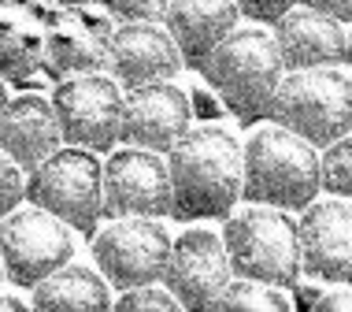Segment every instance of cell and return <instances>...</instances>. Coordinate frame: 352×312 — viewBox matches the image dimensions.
Here are the masks:
<instances>
[{
	"instance_id": "6da1fadb",
	"label": "cell",
	"mask_w": 352,
	"mask_h": 312,
	"mask_svg": "<svg viewBox=\"0 0 352 312\" xmlns=\"http://www.w3.org/2000/svg\"><path fill=\"white\" fill-rule=\"evenodd\" d=\"M170 216L226 220L245 194V145L226 127H189L167 153Z\"/></svg>"
},
{
	"instance_id": "7a4b0ae2",
	"label": "cell",
	"mask_w": 352,
	"mask_h": 312,
	"mask_svg": "<svg viewBox=\"0 0 352 312\" xmlns=\"http://www.w3.org/2000/svg\"><path fill=\"white\" fill-rule=\"evenodd\" d=\"M204 79L226 112L252 123L271 116L274 93L285 74V60L267 26H237L204 60Z\"/></svg>"
},
{
	"instance_id": "3957f363",
	"label": "cell",
	"mask_w": 352,
	"mask_h": 312,
	"mask_svg": "<svg viewBox=\"0 0 352 312\" xmlns=\"http://www.w3.org/2000/svg\"><path fill=\"white\" fill-rule=\"evenodd\" d=\"M319 149L282 123L252 130L245 141V194L249 205L304 212L319 197Z\"/></svg>"
},
{
	"instance_id": "277c9868",
	"label": "cell",
	"mask_w": 352,
	"mask_h": 312,
	"mask_svg": "<svg viewBox=\"0 0 352 312\" xmlns=\"http://www.w3.org/2000/svg\"><path fill=\"white\" fill-rule=\"evenodd\" d=\"M223 242L234 275L260 279L274 287H293L300 271V234L285 208L245 205L223 223Z\"/></svg>"
},
{
	"instance_id": "5b68a950",
	"label": "cell",
	"mask_w": 352,
	"mask_h": 312,
	"mask_svg": "<svg viewBox=\"0 0 352 312\" xmlns=\"http://www.w3.org/2000/svg\"><path fill=\"white\" fill-rule=\"evenodd\" d=\"M271 119L316 149L352 134V74L334 67L285 71L271 104Z\"/></svg>"
},
{
	"instance_id": "8992f818",
	"label": "cell",
	"mask_w": 352,
	"mask_h": 312,
	"mask_svg": "<svg viewBox=\"0 0 352 312\" xmlns=\"http://www.w3.org/2000/svg\"><path fill=\"white\" fill-rule=\"evenodd\" d=\"M26 201L49 208L71 231L89 234L104 216V164L93 149H56L26 175Z\"/></svg>"
},
{
	"instance_id": "52a82bcc",
	"label": "cell",
	"mask_w": 352,
	"mask_h": 312,
	"mask_svg": "<svg viewBox=\"0 0 352 312\" xmlns=\"http://www.w3.org/2000/svg\"><path fill=\"white\" fill-rule=\"evenodd\" d=\"M0 257L12 287H37L74 257L71 227L41 205H19L0 220Z\"/></svg>"
},
{
	"instance_id": "ba28073f",
	"label": "cell",
	"mask_w": 352,
	"mask_h": 312,
	"mask_svg": "<svg viewBox=\"0 0 352 312\" xmlns=\"http://www.w3.org/2000/svg\"><path fill=\"white\" fill-rule=\"evenodd\" d=\"M170 234L156 216H119L93 238V260L108 287L130 290L164 282Z\"/></svg>"
},
{
	"instance_id": "9c48e42d",
	"label": "cell",
	"mask_w": 352,
	"mask_h": 312,
	"mask_svg": "<svg viewBox=\"0 0 352 312\" xmlns=\"http://www.w3.org/2000/svg\"><path fill=\"white\" fill-rule=\"evenodd\" d=\"M52 108L60 119L63 145L108 153V149H116V141H122L126 93L108 74H74V79L60 82L52 93Z\"/></svg>"
},
{
	"instance_id": "30bf717a",
	"label": "cell",
	"mask_w": 352,
	"mask_h": 312,
	"mask_svg": "<svg viewBox=\"0 0 352 312\" xmlns=\"http://www.w3.org/2000/svg\"><path fill=\"white\" fill-rule=\"evenodd\" d=\"M104 216H170V167L152 149H116L104 160Z\"/></svg>"
},
{
	"instance_id": "8fae6325",
	"label": "cell",
	"mask_w": 352,
	"mask_h": 312,
	"mask_svg": "<svg viewBox=\"0 0 352 312\" xmlns=\"http://www.w3.org/2000/svg\"><path fill=\"white\" fill-rule=\"evenodd\" d=\"M234 268L226 257L223 234L208 227H189L170 242V257L164 271V287L178 298L182 309H215L219 294L230 287Z\"/></svg>"
},
{
	"instance_id": "7c38bea8",
	"label": "cell",
	"mask_w": 352,
	"mask_h": 312,
	"mask_svg": "<svg viewBox=\"0 0 352 312\" xmlns=\"http://www.w3.org/2000/svg\"><path fill=\"white\" fill-rule=\"evenodd\" d=\"M300 271L319 282H352V201L327 197L311 201L297 220Z\"/></svg>"
},
{
	"instance_id": "4fadbf2b",
	"label": "cell",
	"mask_w": 352,
	"mask_h": 312,
	"mask_svg": "<svg viewBox=\"0 0 352 312\" xmlns=\"http://www.w3.org/2000/svg\"><path fill=\"white\" fill-rule=\"evenodd\" d=\"M189 119H193L189 93L170 79L134 86L126 93V108H122V141L167 156L189 130Z\"/></svg>"
},
{
	"instance_id": "5bb4252c",
	"label": "cell",
	"mask_w": 352,
	"mask_h": 312,
	"mask_svg": "<svg viewBox=\"0 0 352 312\" xmlns=\"http://www.w3.org/2000/svg\"><path fill=\"white\" fill-rule=\"evenodd\" d=\"M108 67L119 86L134 90L148 82H167L186 67V56L160 23H122L108 37Z\"/></svg>"
},
{
	"instance_id": "9a60e30c",
	"label": "cell",
	"mask_w": 352,
	"mask_h": 312,
	"mask_svg": "<svg viewBox=\"0 0 352 312\" xmlns=\"http://www.w3.org/2000/svg\"><path fill=\"white\" fill-rule=\"evenodd\" d=\"M274 41H278L285 71L345 63V23L316 12V8L293 4L274 23Z\"/></svg>"
},
{
	"instance_id": "2e32d148",
	"label": "cell",
	"mask_w": 352,
	"mask_h": 312,
	"mask_svg": "<svg viewBox=\"0 0 352 312\" xmlns=\"http://www.w3.org/2000/svg\"><path fill=\"white\" fill-rule=\"evenodd\" d=\"M241 8L237 0H167L164 26L182 49L189 67H204V60L237 30Z\"/></svg>"
},
{
	"instance_id": "e0dca14e",
	"label": "cell",
	"mask_w": 352,
	"mask_h": 312,
	"mask_svg": "<svg viewBox=\"0 0 352 312\" xmlns=\"http://www.w3.org/2000/svg\"><path fill=\"white\" fill-rule=\"evenodd\" d=\"M60 145H63L60 119H56V108H52L49 97L26 93V97H15L4 108V119H0V149H4L26 175H30L41 160H49Z\"/></svg>"
},
{
	"instance_id": "ac0fdd59",
	"label": "cell",
	"mask_w": 352,
	"mask_h": 312,
	"mask_svg": "<svg viewBox=\"0 0 352 312\" xmlns=\"http://www.w3.org/2000/svg\"><path fill=\"white\" fill-rule=\"evenodd\" d=\"M34 309H74V312H104L111 309L108 279L82 264H63L49 279H41L30 294Z\"/></svg>"
},
{
	"instance_id": "d6986e66",
	"label": "cell",
	"mask_w": 352,
	"mask_h": 312,
	"mask_svg": "<svg viewBox=\"0 0 352 312\" xmlns=\"http://www.w3.org/2000/svg\"><path fill=\"white\" fill-rule=\"evenodd\" d=\"M215 309L219 312H289L293 298L285 294V287H274V282L234 275L230 287L219 294Z\"/></svg>"
},
{
	"instance_id": "ffe728a7",
	"label": "cell",
	"mask_w": 352,
	"mask_h": 312,
	"mask_svg": "<svg viewBox=\"0 0 352 312\" xmlns=\"http://www.w3.org/2000/svg\"><path fill=\"white\" fill-rule=\"evenodd\" d=\"M52 63L60 71H85V67H97L100 60H108V41L104 45H93L89 34H82L74 23L60 26L52 34Z\"/></svg>"
},
{
	"instance_id": "44dd1931",
	"label": "cell",
	"mask_w": 352,
	"mask_h": 312,
	"mask_svg": "<svg viewBox=\"0 0 352 312\" xmlns=\"http://www.w3.org/2000/svg\"><path fill=\"white\" fill-rule=\"evenodd\" d=\"M319 186L322 194L352 201V134L330 141L319 153Z\"/></svg>"
},
{
	"instance_id": "7402d4cb",
	"label": "cell",
	"mask_w": 352,
	"mask_h": 312,
	"mask_svg": "<svg viewBox=\"0 0 352 312\" xmlns=\"http://www.w3.org/2000/svg\"><path fill=\"white\" fill-rule=\"evenodd\" d=\"M26 201V171L0 149V220Z\"/></svg>"
},
{
	"instance_id": "603a6c76",
	"label": "cell",
	"mask_w": 352,
	"mask_h": 312,
	"mask_svg": "<svg viewBox=\"0 0 352 312\" xmlns=\"http://www.w3.org/2000/svg\"><path fill=\"white\" fill-rule=\"evenodd\" d=\"M116 309H178V298L170 294L167 287H160V282H148V287L122 290Z\"/></svg>"
},
{
	"instance_id": "cb8c5ba5",
	"label": "cell",
	"mask_w": 352,
	"mask_h": 312,
	"mask_svg": "<svg viewBox=\"0 0 352 312\" xmlns=\"http://www.w3.org/2000/svg\"><path fill=\"white\" fill-rule=\"evenodd\" d=\"M119 23H164L167 0H108Z\"/></svg>"
},
{
	"instance_id": "d4e9b609",
	"label": "cell",
	"mask_w": 352,
	"mask_h": 312,
	"mask_svg": "<svg viewBox=\"0 0 352 312\" xmlns=\"http://www.w3.org/2000/svg\"><path fill=\"white\" fill-rule=\"evenodd\" d=\"M293 4H297V0H237L241 15H249V19H256V23H263V26L278 23Z\"/></svg>"
},
{
	"instance_id": "484cf974",
	"label": "cell",
	"mask_w": 352,
	"mask_h": 312,
	"mask_svg": "<svg viewBox=\"0 0 352 312\" xmlns=\"http://www.w3.org/2000/svg\"><path fill=\"white\" fill-rule=\"evenodd\" d=\"M311 309H319V312L349 309L352 312V282H334V290H322V294L311 301Z\"/></svg>"
},
{
	"instance_id": "4316f807",
	"label": "cell",
	"mask_w": 352,
	"mask_h": 312,
	"mask_svg": "<svg viewBox=\"0 0 352 312\" xmlns=\"http://www.w3.org/2000/svg\"><path fill=\"white\" fill-rule=\"evenodd\" d=\"M304 8H316V12L338 19V23H352V0H297Z\"/></svg>"
},
{
	"instance_id": "83f0119b",
	"label": "cell",
	"mask_w": 352,
	"mask_h": 312,
	"mask_svg": "<svg viewBox=\"0 0 352 312\" xmlns=\"http://www.w3.org/2000/svg\"><path fill=\"white\" fill-rule=\"evenodd\" d=\"M0 309H8V312H23V309H26V298H19V294H0Z\"/></svg>"
},
{
	"instance_id": "f1b7e54d",
	"label": "cell",
	"mask_w": 352,
	"mask_h": 312,
	"mask_svg": "<svg viewBox=\"0 0 352 312\" xmlns=\"http://www.w3.org/2000/svg\"><path fill=\"white\" fill-rule=\"evenodd\" d=\"M345 63H349V67H352V26H349V30H345Z\"/></svg>"
},
{
	"instance_id": "f546056e",
	"label": "cell",
	"mask_w": 352,
	"mask_h": 312,
	"mask_svg": "<svg viewBox=\"0 0 352 312\" xmlns=\"http://www.w3.org/2000/svg\"><path fill=\"white\" fill-rule=\"evenodd\" d=\"M12 104V97H8V90H4V82H0V119H4V108Z\"/></svg>"
},
{
	"instance_id": "4dcf8cb0",
	"label": "cell",
	"mask_w": 352,
	"mask_h": 312,
	"mask_svg": "<svg viewBox=\"0 0 352 312\" xmlns=\"http://www.w3.org/2000/svg\"><path fill=\"white\" fill-rule=\"evenodd\" d=\"M0 287H8V268H4V257H0Z\"/></svg>"
}]
</instances>
